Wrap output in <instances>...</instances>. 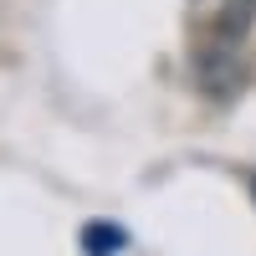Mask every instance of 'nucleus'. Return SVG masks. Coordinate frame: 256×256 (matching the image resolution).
Returning a JSON list of instances; mask_svg holds the SVG:
<instances>
[{
	"mask_svg": "<svg viewBox=\"0 0 256 256\" xmlns=\"http://www.w3.org/2000/svg\"><path fill=\"white\" fill-rule=\"evenodd\" d=\"M77 241H82V251H88V256H118V251L128 246V236H123L113 220H92V226H82Z\"/></svg>",
	"mask_w": 256,
	"mask_h": 256,
	"instance_id": "1",
	"label": "nucleus"
},
{
	"mask_svg": "<svg viewBox=\"0 0 256 256\" xmlns=\"http://www.w3.org/2000/svg\"><path fill=\"white\" fill-rule=\"evenodd\" d=\"M251 195H256V174H251Z\"/></svg>",
	"mask_w": 256,
	"mask_h": 256,
	"instance_id": "2",
	"label": "nucleus"
}]
</instances>
